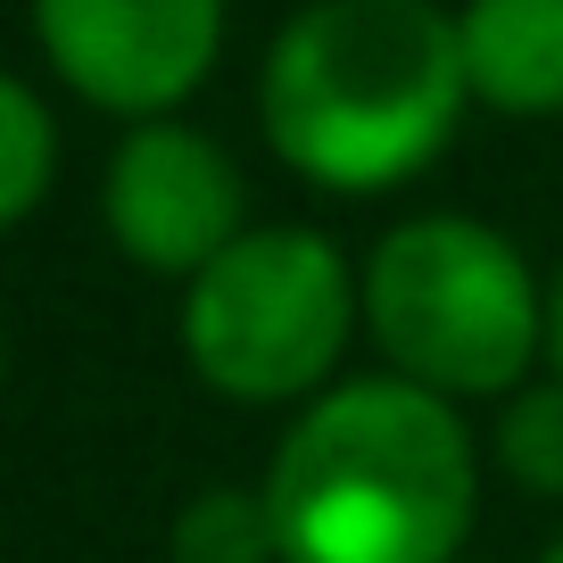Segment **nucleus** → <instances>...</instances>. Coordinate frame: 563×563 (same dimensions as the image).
I'll return each mask as SVG.
<instances>
[{"mask_svg": "<svg viewBox=\"0 0 563 563\" xmlns=\"http://www.w3.org/2000/svg\"><path fill=\"white\" fill-rule=\"evenodd\" d=\"M257 489L282 563H464L481 440L448 398L398 373H356L290 415Z\"/></svg>", "mask_w": 563, "mask_h": 563, "instance_id": "obj_1", "label": "nucleus"}, {"mask_svg": "<svg viewBox=\"0 0 563 563\" xmlns=\"http://www.w3.org/2000/svg\"><path fill=\"white\" fill-rule=\"evenodd\" d=\"M464 108L456 9L440 0H307L265 42V150L332 199L406 191L456 141Z\"/></svg>", "mask_w": 563, "mask_h": 563, "instance_id": "obj_2", "label": "nucleus"}, {"mask_svg": "<svg viewBox=\"0 0 563 563\" xmlns=\"http://www.w3.org/2000/svg\"><path fill=\"white\" fill-rule=\"evenodd\" d=\"M356 307L382 373L448 406L514 398L547 365V282L506 232L464 208L389 224L356 274Z\"/></svg>", "mask_w": 563, "mask_h": 563, "instance_id": "obj_3", "label": "nucleus"}, {"mask_svg": "<svg viewBox=\"0 0 563 563\" xmlns=\"http://www.w3.org/2000/svg\"><path fill=\"white\" fill-rule=\"evenodd\" d=\"M356 323V265L316 224H249L183 282V365L232 406H307L340 382Z\"/></svg>", "mask_w": 563, "mask_h": 563, "instance_id": "obj_4", "label": "nucleus"}, {"mask_svg": "<svg viewBox=\"0 0 563 563\" xmlns=\"http://www.w3.org/2000/svg\"><path fill=\"white\" fill-rule=\"evenodd\" d=\"M42 67L124 124L175 117L224 58V0H25Z\"/></svg>", "mask_w": 563, "mask_h": 563, "instance_id": "obj_5", "label": "nucleus"}, {"mask_svg": "<svg viewBox=\"0 0 563 563\" xmlns=\"http://www.w3.org/2000/svg\"><path fill=\"white\" fill-rule=\"evenodd\" d=\"M100 224L124 265L158 282H191L249 232V183L216 133L183 117L124 124L100 175Z\"/></svg>", "mask_w": 563, "mask_h": 563, "instance_id": "obj_6", "label": "nucleus"}, {"mask_svg": "<svg viewBox=\"0 0 563 563\" xmlns=\"http://www.w3.org/2000/svg\"><path fill=\"white\" fill-rule=\"evenodd\" d=\"M456 51L473 108L514 124L563 117V0H464Z\"/></svg>", "mask_w": 563, "mask_h": 563, "instance_id": "obj_7", "label": "nucleus"}, {"mask_svg": "<svg viewBox=\"0 0 563 563\" xmlns=\"http://www.w3.org/2000/svg\"><path fill=\"white\" fill-rule=\"evenodd\" d=\"M166 563H282L257 481H208L166 522Z\"/></svg>", "mask_w": 563, "mask_h": 563, "instance_id": "obj_8", "label": "nucleus"}, {"mask_svg": "<svg viewBox=\"0 0 563 563\" xmlns=\"http://www.w3.org/2000/svg\"><path fill=\"white\" fill-rule=\"evenodd\" d=\"M58 183V117L25 75L0 67V241L51 199Z\"/></svg>", "mask_w": 563, "mask_h": 563, "instance_id": "obj_9", "label": "nucleus"}, {"mask_svg": "<svg viewBox=\"0 0 563 563\" xmlns=\"http://www.w3.org/2000/svg\"><path fill=\"white\" fill-rule=\"evenodd\" d=\"M489 464L522 497H563V382L555 373H539V382H522L514 398H497Z\"/></svg>", "mask_w": 563, "mask_h": 563, "instance_id": "obj_10", "label": "nucleus"}, {"mask_svg": "<svg viewBox=\"0 0 563 563\" xmlns=\"http://www.w3.org/2000/svg\"><path fill=\"white\" fill-rule=\"evenodd\" d=\"M547 373L563 382V274H555V290H547Z\"/></svg>", "mask_w": 563, "mask_h": 563, "instance_id": "obj_11", "label": "nucleus"}, {"mask_svg": "<svg viewBox=\"0 0 563 563\" xmlns=\"http://www.w3.org/2000/svg\"><path fill=\"white\" fill-rule=\"evenodd\" d=\"M0 389H9V340H0Z\"/></svg>", "mask_w": 563, "mask_h": 563, "instance_id": "obj_12", "label": "nucleus"}, {"mask_svg": "<svg viewBox=\"0 0 563 563\" xmlns=\"http://www.w3.org/2000/svg\"><path fill=\"white\" fill-rule=\"evenodd\" d=\"M539 563H563V539H555V547H547V555H539Z\"/></svg>", "mask_w": 563, "mask_h": 563, "instance_id": "obj_13", "label": "nucleus"}]
</instances>
